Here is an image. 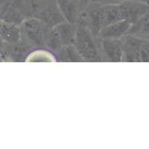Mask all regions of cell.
Masks as SVG:
<instances>
[{
  "label": "cell",
  "mask_w": 149,
  "mask_h": 149,
  "mask_svg": "<svg viewBox=\"0 0 149 149\" xmlns=\"http://www.w3.org/2000/svg\"><path fill=\"white\" fill-rule=\"evenodd\" d=\"M135 1H139V2H143V3H146L149 5V0H135Z\"/></svg>",
  "instance_id": "cell-14"
},
{
  "label": "cell",
  "mask_w": 149,
  "mask_h": 149,
  "mask_svg": "<svg viewBox=\"0 0 149 149\" xmlns=\"http://www.w3.org/2000/svg\"><path fill=\"white\" fill-rule=\"evenodd\" d=\"M122 61H140L139 53L143 39L127 34L123 37Z\"/></svg>",
  "instance_id": "cell-4"
},
{
  "label": "cell",
  "mask_w": 149,
  "mask_h": 149,
  "mask_svg": "<svg viewBox=\"0 0 149 149\" xmlns=\"http://www.w3.org/2000/svg\"><path fill=\"white\" fill-rule=\"evenodd\" d=\"M52 28L55 32L62 46L74 44L77 32V24H72L64 20Z\"/></svg>",
  "instance_id": "cell-8"
},
{
  "label": "cell",
  "mask_w": 149,
  "mask_h": 149,
  "mask_svg": "<svg viewBox=\"0 0 149 149\" xmlns=\"http://www.w3.org/2000/svg\"><path fill=\"white\" fill-rule=\"evenodd\" d=\"M98 39V47L103 61H122L123 38L122 39Z\"/></svg>",
  "instance_id": "cell-3"
},
{
  "label": "cell",
  "mask_w": 149,
  "mask_h": 149,
  "mask_svg": "<svg viewBox=\"0 0 149 149\" xmlns=\"http://www.w3.org/2000/svg\"><path fill=\"white\" fill-rule=\"evenodd\" d=\"M0 40L8 44H16L21 40V31L19 25L0 19Z\"/></svg>",
  "instance_id": "cell-7"
},
{
  "label": "cell",
  "mask_w": 149,
  "mask_h": 149,
  "mask_svg": "<svg viewBox=\"0 0 149 149\" xmlns=\"http://www.w3.org/2000/svg\"><path fill=\"white\" fill-rule=\"evenodd\" d=\"M27 61H56L54 54L49 49L38 48L30 54L26 58Z\"/></svg>",
  "instance_id": "cell-11"
},
{
  "label": "cell",
  "mask_w": 149,
  "mask_h": 149,
  "mask_svg": "<svg viewBox=\"0 0 149 149\" xmlns=\"http://www.w3.org/2000/svg\"><path fill=\"white\" fill-rule=\"evenodd\" d=\"M128 34L149 40V10L146 12L137 21L132 24Z\"/></svg>",
  "instance_id": "cell-9"
},
{
  "label": "cell",
  "mask_w": 149,
  "mask_h": 149,
  "mask_svg": "<svg viewBox=\"0 0 149 149\" xmlns=\"http://www.w3.org/2000/svg\"><path fill=\"white\" fill-rule=\"evenodd\" d=\"M55 1L64 19L69 23L77 24L82 13L77 0H55Z\"/></svg>",
  "instance_id": "cell-6"
},
{
  "label": "cell",
  "mask_w": 149,
  "mask_h": 149,
  "mask_svg": "<svg viewBox=\"0 0 149 149\" xmlns=\"http://www.w3.org/2000/svg\"><path fill=\"white\" fill-rule=\"evenodd\" d=\"M140 61L149 62V40H144L140 47Z\"/></svg>",
  "instance_id": "cell-12"
},
{
  "label": "cell",
  "mask_w": 149,
  "mask_h": 149,
  "mask_svg": "<svg viewBox=\"0 0 149 149\" xmlns=\"http://www.w3.org/2000/svg\"><path fill=\"white\" fill-rule=\"evenodd\" d=\"M84 61H104L98 47V39L90 28L82 23H77L74 44Z\"/></svg>",
  "instance_id": "cell-1"
},
{
  "label": "cell",
  "mask_w": 149,
  "mask_h": 149,
  "mask_svg": "<svg viewBox=\"0 0 149 149\" xmlns=\"http://www.w3.org/2000/svg\"><path fill=\"white\" fill-rule=\"evenodd\" d=\"M54 56L56 61H66V62H83L84 60L80 54L74 47V45H65L60 47L55 53Z\"/></svg>",
  "instance_id": "cell-10"
},
{
  "label": "cell",
  "mask_w": 149,
  "mask_h": 149,
  "mask_svg": "<svg viewBox=\"0 0 149 149\" xmlns=\"http://www.w3.org/2000/svg\"><path fill=\"white\" fill-rule=\"evenodd\" d=\"M77 1H78L80 9H81V11L83 12V11H84V10L88 7V6H89L91 2H93V0H77Z\"/></svg>",
  "instance_id": "cell-13"
},
{
  "label": "cell",
  "mask_w": 149,
  "mask_h": 149,
  "mask_svg": "<svg viewBox=\"0 0 149 149\" xmlns=\"http://www.w3.org/2000/svg\"><path fill=\"white\" fill-rule=\"evenodd\" d=\"M21 31V40L33 47H45L46 41L50 32L43 21L36 18H29L23 20L19 25Z\"/></svg>",
  "instance_id": "cell-2"
},
{
  "label": "cell",
  "mask_w": 149,
  "mask_h": 149,
  "mask_svg": "<svg viewBox=\"0 0 149 149\" xmlns=\"http://www.w3.org/2000/svg\"><path fill=\"white\" fill-rule=\"evenodd\" d=\"M132 23L128 20H120L103 27L97 35L100 39H122L128 34Z\"/></svg>",
  "instance_id": "cell-5"
}]
</instances>
